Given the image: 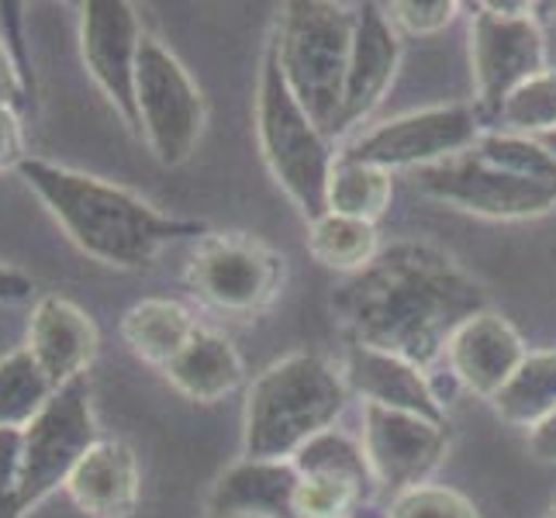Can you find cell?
I'll list each match as a JSON object with an SVG mask.
<instances>
[{"label":"cell","instance_id":"6da1fadb","mask_svg":"<svg viewBox=\"0 0 556 518\" xmlns=\"http://www.w3.org/2000/svg\"><path fill=\"white\" fill-rule=\"evenodd\" d=\"M332 312L350 345H367L429 370L459 325L488 312V294L443 249L394 242L336 287Z\"/></svg>","mask_w":556,"mask_h":518},{"label":"cell","instance_id":"7a4b0ae2","mask_svg":"<svg viewBox=\"0 0 556 518\" xmlns=\"http://www.w3.org/2000/svg\"><path fill=\"white\" fill-rule=\"evenodd\" d=\"M17 173L49 207V215L63 225L70 242L114 270H146L169 242L207 236L201 222L163 215L131 190L80 169L28 156Z\"/></svg>","mask_w":556,"mask_h":518},{"label":"cell","instance_id":"3957f363","mask_svg":"<svg viewBox=\"0 0 556 518\" xmlns=\"http://www.w3.org/2000/svg\"><path fill=\"white\" fill-rule=\"evenodd\" d=\"M415 190L481 218H535L556 207V160L540 139L494 128L459 156L415 169Z\"/></svg>","mask_w":556,"mask_h":518},{"label":"cell","instance_id":"277c9868","mask_svg":"<svg viewBox=\"0 0 556 518\" xmlns=\"http://www.w3.org/2000/svg\"><path fill=\"white\" fill-rule=\"evenodd\" d=\"M346 401V377L332 359L318 353H291L270 363L245 397L242 456L294 459L304 443L336 429Z\"/></svg>","mask_w":556,"mask_h":518},{"label":"cell","instance_id":"5b68a950","mask_svg":"<svg viewBox=\"0 0 556 518\" xmlns=\"http://www.w3.org/2000/svg\"><path fill=\"white\" fill-rule=\"evenodd\" d=\"M353 28L356 8L325 4V0H294L277 14L270 49L287 87L325 136H339Z\"/></svg>","mask_w":556,"mask_h":518},{"label":"cell","instance_id":"8992f818","mask_svg":"<svg viewBox=\"0 0 556 518\" xmlns=\"http://www.w3.org/2000/svg\"><path fill=\"white\" fill-rule=\"evenodd\" d=\"M256 142L270 177L301 215L308 222L325 215V190L336 163L332 146L287 87L274 49H266L256 84Z\"/></svg>","mask_w":556,"mask_h":518},{"label":"cell","instance_id":"52a82bcc","mask_svg":"<svg viewBox=\"0 0 556 518\" xmlns=\"http://www.w3.org/2000/svg\"><path fill=\"white\" fill-rule=\"evenodd\" d=\"M139 136L163 166H180L194 156L207 125V104L194 76L160 38L146 35L136 70Z\"/></svg>","mask_w":556,"mask_h":518},{"label":"cell","instance_id":"ba28073f","mask_svg":"<svg viewBox=\"0 0 556 518\" xmlns=\"http://www.w3.org/2000/svg\"><path fill=\"white\" fill-rule=\"evenodd\" d=\"M287 260L245 232H207L187 263V283L211 308L253 318L280 298Z\"/></svg>","mask_w":556,"mask_h":518},{"label":"cell","instance_id":"9c48e42d","mask_svg":"<svg viewBox=\"0 0 556 518\" xmlns=\"http://www.w3.org/2000/svg\"><path fill=\"white\" fill-rule=\"evenodd\" d=\"M101 443L90 405V380L76 377L52 394L28 429H22V518L66 488L80 459Z\"/></svg>","mask_w":556,"mask_h":518},{"label":"cell","instance_id":"30bf717a","mask_svg":"<svg viewBox=\"0 0 556 518\" xmlns=\"http://www.w3.org/2000/svg\"><path fill=\"white\" fill-rule=\"evenodd\" d=\"M535 11V8H532ZM502 14L488 4L470 22V73L481 122H497L505 101L546 66V38L535 14Z\"/></svg>","mask_w":556,"mask_h":518},{"label":"cell","instance_id":"8fae6325","mask_svg":"<svg viewBox=\"0 0 556 518\" xmlns=\"http://www.w3.org/2000/svg\"><path fill=\"white\" fill-rule=\"evenodd\" d=\"M484 122L473 104H439L408 111L401 118L374 125L370 131L356 136L346 149V156L374 163L380 169H426L446 163L459 152L473 149L484 136Z\"/></svg>","mask_w":556,"mask_h":518},{"label":"cell","instance_id":"7c38bea8","mask_svg":"<svg viewBox=\"0 0 556 518\" xmlns=\"http://www.w3.org/2000/svg\"><path fill=\"white\" fill-rule=\"evenodd\" d=\"M359 443L367 453L377 491H391L397 497L421 488L443 467L450 453V426L412 412L363 405Z\"/></svg>","mask_w":556,"mask_h":518},{"label":"cell","instance_id":"4fadbf2b","mask_svg":"<svg viewBox=\"0 0 556 518\" xmlns=\"http://www.w3.org/2000/svg\"><path fill=\"white\" fill-rule=\"evenodd\" d=\"M142 22L125 0H90L80 8V55L90 80L122 114V122L139 131L136 114V70L142 52Z\"/></svg>","mask_w":556,"mask_h":518},{"label":"cell","instance_id":"5bb4252c","mask_svg":"<svg viewBox=\"0 0 556 518\" xmlns=\"http://www.w3.org/2000/svg\"><path fill=\"white\" fill-rule=\"evenodd\" d=\"M529 356L519 329L494 312H481L464 321L446 345L450 374L464 388L484 401H494L505 383L522 367Z\"/></svg>","mask_w":556,"mask_h":518},{"label":"cell","instance_id":"9a60e30c","mask_svg":"<svg viewBox=\"0 0 556 518\" xmlns=\"http://www.w3.org/2000/svg\"><path fill=\"white\" fill-rule=\"evenodd\" d=\"M397 66H401V35L391 22L388 8H380V4L356 8L353 52H350L346 98H342L339 131H350L380 104V98L394 84Z\"/></svg>","mask_w":556,"mask_h":518},{"label":"cell","instance_id":"2e32d148","mask_svg":"<svg viewBox=\"0 0 556 518\" xmlns=\"http://www.w3.org/2000/svg\"><path fill=\"white\" fill-rule=\"evenodd\" d=\"M98 325H93V318L80 304L55 294L38 298V304L31 308L25 350L35 356V363L55 388H66L70 380L87 377V367L98 356Z\"/></svg>","mask_w":556,"mask_h":518},{"label":"cell","instance_id":"e0dca14e","mask_svg":"<svg viewBox=\"0 0 556 518\" xmlns=\"http://www.w3.org/2000/svg\"><path fill=\"white\" fill-rule=\"evenodd\" d=\"M342 377L350 394H359L363 405H380L394 412H412L432 421H446L443 397L432 391V380L415 363L367 350V345H346L342 356Z\"/></svg>","mask_w":556,"mask_h":518},{"label":"cell","instance_id":"ac0fdd59","mask_svg":"<svg viewBox=\"0 0 556 518\" xmlns=\"http://www.w3.org/2000/svg\"><path fill=\"white\" fill-rule=\"evenodd\" d=\"M301 473L291 459H239L207 494V518H298L294 494Z\"/></svg>","mask_w":556,"mask_h":518},{"label":"cell","instance_id":"d6986e66","mask_svg":"<svg viewBox=\"0 0 556 518\" xmlns=\"http://www.w3.org/2000/svg\"><path fill=\"white\" fill-rule=\"evenodd\" d=\"M87 518H128L142 497L139 459L122 439H101L63 488Z\"/></svg>","mask_w":556,"mask_h":518},{"label":"cell","instance_id":"ffe728a7","mask_svg":"<svg viewBox=\"0 0 556 518\" xmlns=\"http://www.w3.org/2000/svg\"><path fill=\"white\" fill-rule=\"evenodd\" d=\"M163 374L184 397L215 405L239 388L245 367L232 339L215 329H198L194 339L184 345V353Z\"/></svg>","mask_w":556,"mask_h":518},{"label":"cell","instance_id":"44dd1931","mask_svg":"<svg viewBox=\"0 0 556 518\" xmlns=\"http://www.w3.org/2000/svg\"><path fill=\"white\" fill-rule=\"evenodd\" d=\"M198 329L201 325L194 321L190 308L169 298H146L131 304L122 318V339L128 353L156 370H166Z\"/></svg>","mask_w":556,"mask_h":518},{"label":"cell","instance_id":"7402d4cb","mask_svg":"<svg viewBox=\"0 0 556 518\" xmlns=\"http://www.w3.org/2000/svg\"><path fill=\"white\" fill-rule=\"evenodd\" d=\"M391 194L394 177L388 169L339 152L329 173V190H325V211L377 225L391 207Z\"/></svg>","mask_w":556,"mask_h":518},{"label":"cell","instance_id":"603a6c76","mask_svg":"<svg viewBox=\"0 0 556 518\" xmlns=\"http://www.w3.org/2000/svg\"><path fill=\"white\" fill-rule=\"evenodd\" d=\"M494 412L508 426L540 429L546 418L556 415V350H540L522 359V367L502 388L494 401Z\"/></svg>","mask_w":556,"mask_h":518},{"label":"cell","instance_id":"cb8c5ba5","mask_svg":"<svg viewBox=\"0 0 556 518\" xmlns=\"http://www.w3.org/2000/svg\"><path fill=\"white\" fill-rule=\"evenodd\" d=\"M308 253L329 270L353 277L380 256L377 225L325 211V215L308 222Z\"/></svg>","mask_w":556,"mask_h":518},{"label":"cell","instance_id":"d4e9b609","mask_svg":"<svg viewBox=\"0 0 556 518\" xmlns=\"http://www.w3.org/2000/svg\"><path fill=\"white\" fill-rule=\"evenodd\" d=\"M55 391L28 350L8 353L0 359V429H28Z\"/></svg>","mask_w":556,"mask_h":518},{"label":"cell","instance_id":"484cf974","mask_svg":"<svg viewBox=\"0 0 556 518\" xmlns=\"http://www.w3.org/2000/svg\"><path fill=\"white\" fill-rule=\"evenodd\" d=\"M291 464L298 467V473L342 477V481H353L359 488H367L370 494L377 491L367 453H363V443L353 435H346L342 429H329V432L315 435L312 443H304L294 453Z\"/></svg>","mask_w":556,"mask_h":518},{"label":"cell","instance_id":"4316f807","mask_svg":"<svg viewBox=\"0 0 556 518\" xmlns=\"http://www.w3.org/2000/svg\"><path fill=\"white\" fill-rule=\"evenodd\" d=\"M497 125L511 136L543 139L556 131V70H543L505 101Z\"/></svg>","mask_w":556,"mask_h":518},{"label":"cell","instance_id":"83f0119b","mask_svg":"<svg viewBox=\"0 0 556 518\" xmlns=\"http://www.w3.org/2000/svg\"><path fill=\"white\" fill-rule=\"evenodd\" d=\"M367 497H370L367 488L342 481V477L301 473L294 511L298 518H353V511L367 502Z\"/></svg>","mask_w":556,"mask_h":518},{"label":"cell","instance_id":"f1b7e54d","mask_svg":"<svg viewBox=\"0 0 556 518\" xmlns=\"http://www.w3.org/2000/svg\"><path fill=\"white\" fill-rule=\"evenodd\" d=\"M388 518H481L470 497H464L453 488H432L421 484L391 502Z\"/></svg>","mask_w":556,"mask_h":518},{"label":"cell","instance_id":"f546056e","mask_svg":"<svg viewBox=\"0 0 556 518\" xmlns=\"http://www.w3.org/2000/svg\"><path fill=\"white\" fill-rule=\"evenodd\" d=\"M0 518H22V429H0Z\"/></svg>","mask_w":556,"mask_h":518},{"label":"cell","instance_id":"4dcf8cb0","mask_svg":"<svg viewBox=\"0 0 556 518\" xmlns=\"http://www.w3.org/2000/svg\"><path fill=\"white\" fill-rule=\"evenodd\" d=\"M388 14H391L394 28H401V31L435 35L456 17V4H450V0H432V4H415V0H408V4H391Z\"/></svg>","mask_w":556,"mask_h":518},{"label":"cell","instance_id":"1f68e13d","mask_svg":"<svg viewBox=\"0 0 556 518\" xmlns=\"http://www.w3.org/2000/svg\"><path fill=\"white\" fill-rule=\"evenodd\" d=\"M25 156V136H22V118L11 108H0V173L17 169Z\"/></svg>","mask_w":556,"mask_h":518},{"label":"cell","instance_id":"d6a6232c","mask_svg":"<svg viewBox=\"0 0 556 518\" xmlns=\"http://www.w3.org/2000/svg\"><path fill=\"white\" fill-rule=\"evenodd\" d=\"M28 98V84L22 70H17L14 55L8 52V46L0 42V108H11V111H22Z\"/></svg>","mask_w":556,"mask_h":518},{"label":"cell","instance_id":"836d02e7","mask_svg":"<svg viewBox=\"0 0 556 518\" xmlns=\"http://www.w3.org/2000/svg\"><path fill=\"white\" fill-rule=\"evenodd\" d=\"M529 450L543 459V464H556V415L546 418L540 429L529 432Z\"/></svg>","mask_w":556,"mask_h":518},{"label":"cell","instance_id":"e575fe53","mask_svg":"<svg viewBox=\"0 0 556 518\" xmlns=\"http://www.w3.org/2000/svg\"><path fill=\"white\" fill-rule=\"evenodd\" d=\"M31 291H35L31 277L0 266V301H25V298H31Z\"/></svg>","mask_w":556,"mask_h":518},{"label":"cell","instance_id":"d590c367","mask_svg":"<svg viewBox=\"0 0 556 518\" xmlns=\"http://www.w3.org/2000/svg\"><path fill=\"white\" fill-rule=\"evenodd\" d=\"M540 142H543V146H546V149H549V156H553V160H556V131H553V136H543V139H540Z\"/></svg>","mask_w":556,"mask_h":518},{"label":"cell","instance_id":"8d00e7d4","mask_svg":"<svg viewBox=\"0 0 556 518\" xmlns=\"http://www.w3.org/2000/svg\"><path fill=\"white\" fill-rule=\"evenodd\" d=\"M232 518H256V515H232Z\"/></svg>","mask_w":556,"mask_h":518},{"label":"cell","instance_id":"74e56055","mask_svg":"<svg viewBox=\"0 0 556 518\" xmlns=\"http://www.w3.org/2000/svg\"><path fill=\"white\" fill-rule=\"evenodd\" d=\"M549 518H556V505H553V511H549Z\"/></svg>","mask_w":556,"mask_h":518}]
</instances>
